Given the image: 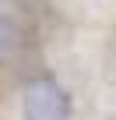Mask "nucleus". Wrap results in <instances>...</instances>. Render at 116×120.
<instances>
[{
    "instance_id": "obj_1",
    "label": "nucleus",
    "mask_w": 116,
    "mask_h": 120,
    "mask_svg": "<svg viewBox=\"0 0 116 120\" xmlns=\"http://www.w3.org/2000/svg\"><path fill=\"white\" fill-rule=\"evenodd\" d=\"M25 120H67L70 116V95L56 78H32L25 85Z\"/></svg>"
},
{
    "instance_id": "obj_2",
    "label": "nucleus",
    "mask_w": 116,
    "mask_h": 120,
    "mask_svg": "<svg viewBox=\"0 0 116 120\" xmlns=\"http://www.w3.org/2000/svg\"><path fill=\"white\" fill-rule=\"evenodd\" d=\"M7 46H11V25H7L4 14H0V60L7 56Z\"/></svg>"
}]
</instances>
